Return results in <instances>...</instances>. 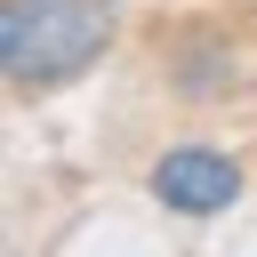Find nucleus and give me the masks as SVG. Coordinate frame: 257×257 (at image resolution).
I'll return each mask as SVG.
<instances>
[{
    "label": "nucleus",
    "mask_w": 257,
    "mask_h": 257,
    "mask_svg": "<svg viewBox=\"0 0 257 257\" xmlns=\"http://www.w3.org/2000/svg\"><path fill=\"white\" fill-rule=\"evenodd\" d=\"M153 201L177 209V217H217L241 201V161L217 153V145H169L153 161Z\"/></svg>",
    "instance_id": "nucleus-2"
},
{
    "label": "nucleus",
    "mask_w": 257,
    "mask_h": 257,
    "mask_svg": "<svg viewBox=\"0 0 257 257\" xmlns=\"http://www.w3.org/2000/svg\"><path fill=\"white\" fill-rule=\"evenodd\" d=\"M112 40V0H8L0 8V64L16 88L80 80Z\"/></svg>",
    "instance_id": "nucleus-1"
}]
</instances>
